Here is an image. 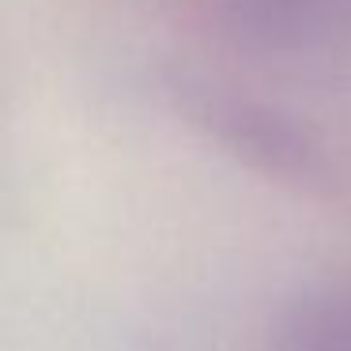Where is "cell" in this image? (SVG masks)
Masks as SVG:
<instances>
[{
    "label": "cell",
    "instance_id": "1",
    "mask_svg": "<svg viewBox=\"0 0 351 351\" xmlns=\"http://www.w3.org/2000/svg\"><path fill=\"white\" fill-rule=\"evenodd\" d=\"M295 351H351V295H336L298 313Z\"/></svg>",
    "mask_w": 351,
    "mask_h": 351
}]
</instances>
